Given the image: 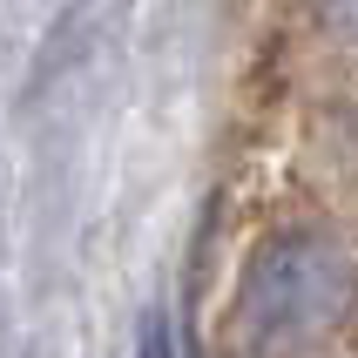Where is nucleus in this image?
Returning <instances> with one entry per match:
<instances>
[{"mask_svg":"<svg viewBox=\"0 0 358 358\" xmlns=\"http://www.w3.org/2000/svg\"><path fill=\"white\" fill-rule=\"evenodd\" d=\"M358 311V257L324 230H271L237 278V338L250 358H298Z\"/></svg>","mask_w":358,"mask_h":358,"instance_id":"nucleus-1","label":"nucleus"},{"mask_svg":"<svg viewBox=\"0 0 358 358\" xmlns=\"http://www.w3.org/2000/svg\"><path fill=\"white\" fill-rule=\"evenodd\" d=\"M311 20H318L331 41L358 48V0H311Z\"/></svg>","mask_w":358,"mask_h":358,"instance_id":"nucleus-2","label":"nucleus"},{"mask_svg":"<svg viewBox=\"0 0 358 358\" xmlns=\"http://www.w3.org/2000/svg\"><path fill=\"white\" fill-rule=\"evenodd\" d=\"M142 358H169V324H162V318L142 324Z\"/></svg>","mask_w":358,"mask_h":358,"instance_id":"nucleus-3","label":"nucleus"}]
</instances>
